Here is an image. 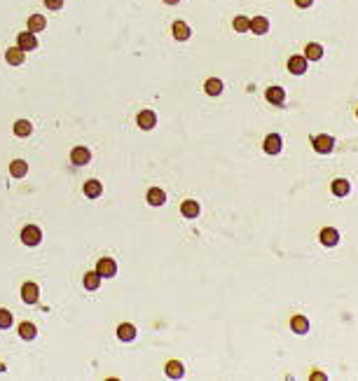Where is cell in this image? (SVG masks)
<instances>
[{"instance_id": "obj_30", "label": "cell", "mask_w": 358, "mask_h": 381, "mask_svg": "<svg viewBox=\"0 0 358 381\" xmlns=\"http://www.w3.org/2000/svg\"><path fill=\"white\" fill-rule=\"evenodd\" d=\"M12 325V313L7 309H0V330H7Z\"/></svg>"}, {"instance_id": "obj_24", "label": "cell", "mask_w": 358, "mask_h": 381, "mask_svg": "<svg viewBox=\"0 0 358 381\" xmlns=\"http://www.w3.org/2000/svg\"><path fill=\"white\" fill-rule=\"evenodd\" d=\"M180 213H183L185 218H197L199 215V204L197 201H192V199H188V201H183V206H180Z\"/></svg>"}, {"instance_id": "obj_17", "label": "cell", "mask_w": 358, "mask_h": 381, "mask_svg": "<svg viewBox=\"0 0 358 381\" xmlns=\"http://www.w3.org/2000/svg\"><path fill=\"white\" fill-rule=\"evenodd\" d=\"M136 335H138V332H136V328L131 323H122V325L117 328V337L122 339V342H134Z\"/></svg>"}, {"instance_id": "obj_20", "label": "cell", "mask_w": 358, "mask_h": 381, "mask_svg": "<svg viewBox=\"0 0 358 381\" xmlns=\"http://www.w3.org/2000/svg\"><path fill=\"white\" fill-rule=\"evenodd\" d=\"M9 173H12V178H24L28 173V164L24 159H14L9 164Z\"/></svg>"}, {"instance_id": "obj_33", "label": "cell", "mask_w": 358, "mask_h": 381, "mask_svg": "<svg viewBox=\"0 0 358 381\" xmlns=\"http://www.w3.org/2000/svg\"><path fill=\"white\" fill-rule=\"evenodd\" d=\"M164 2H166V5H178L180 0H164Z\"/></svg>"}, {"instance_id": "obj_8", "label": "cell", "mask_w": 358, "mask_h": 381, "mask_svg": "<svg viewBox=\"0 0 358 381\" xmlns=\"http://www.w3.org/2000/svg\"><path fill=\"white\" fill-rule=\"evenodd\" d=\"M38 297H40V288L36 283H24V288H21V300L26 302V304H36Z\"/></svg>"}, {"instance_id": "obj_18", "label": "cell", "mask_w": 358, "mask_h": 381, "mask_svg": "<svg viewBox=\"0 0 358 381\" xmlns=\"http://www.w3.org/2000/svg\"><path fill=\"white\" fill-rule=\"evenodd\" d=\"M305 59L307 61H318V59H323V47L318 42H309L305 47Z\"/></svg>"}, {"instance_id": "obj_28", "label": "cell", "mask_w": 358, "mask_h": 381, "mask_svg": "<svg viewBox=\"0 0 358 381\" xmlns=\"http://www.w3.org/2000/svg\"><path fill=\"white\" fill-rule=\"evenodd\" d=\"M234 31H239V33H246V31H251V19L239 14V17L234 19Z\"/></svg>"}, {"instance_id": "obj_11", "label": "cell", "mask_w": 358, "mask_h": 381, "mask_svg": "<svg viewBox=\"0 0 358 381\" xmlns=\"http://www.w3.org/2000/svg\"><path fill=\"white\" fill-rule=\"evenodd\" d=\"M265 96H267L269 103H274V106H281L283 101H286V89L283 87H269L265 91Z\"/></svg>"}, {"instance_id": "obj_10", "label": "cell", "mask_w": 358, "mask_h": 381, "mask_svg": "<svg viewBox=\"0 0 358 381\" xmlns=\"http://www.w3.org/2000/svg\"><path fill=\"white\" fill-rule=\"evenodd\" d=\"M89 159H91V152L87 148H75L71 152V161L75 166H84V164H89Z\"/></svg>"}, {"instance_id": "obj_9", "label": "cell", "mask_w": 358, "mask_h": 381, "mask_svg": "<svg viewBox=\"0 0 358 381\" xmlns=\"http://www.w3.org/2000/svg\"><path fill=\"white\" fill-rule=\"evenodd\" d=\"M5 59H7L9 66H21L24 63V59H26V52L21 49V47H9L7 52H5Z\"/></svg>"}, {"instance_id": "obj_25", "label": "cell", "mask_w": 358, "mask_h": 381, "mask_svg": "<svg viewBox=\"0 0 358 381\" xmlns=\"http://www.w3.org/2000/svg\"><path fill=\"white\" fill-rule=\"evenodd\" d=\"M99 285H101L99 271H89V274H84V288H87V290H96Z\"/></svg>"}, {"instance_id": "obj_27", "label": "cell", "mask_w": 358, "mask_h": 381, "mask_svg": "<svg viewBox=\"0 0 358 381\" xmlns=\"http://www.w3.org/2000/svg\"><path fill=\"white\" fill-rule=\"evenodd\" d=\"M31 131H33V126H31V122H28V119H19L17 124H14V133H17L19 138H26Z\"/></svg>"}, {"instance_id": "obj_12", "label": "cell", "mask_w": 358, "mask_h": 381, "mask_svg": "<svg viewBox=\"0 0 358 381\" xmlns=\"http://www.w3.org/2000/svg\"><path fill=\"white\" fill-rule=\"evenodd\" d=\"M171 31H173V38H176V40H180V42L190 40V36H192V31H190V26L185 24V21H176V24L171 26Z\"/></svg>"}, {"instance_id": "obj_4", "label": "cell", "mask_w": 358, "mask_h": 381, "mask_svg": "<svg viewBox=\"0 0 358 381\" xmlns=\"http://www.w3.org/2000/svg\"><path fill=\"white\" fill-rule=\"evenodd\" d=\"M136 122H138V126H141L143 131H150V129H155V126H157V115H155L153 110H141Z\"/></svg>"}, {"instance_id": "obj_6", "label": "cell", "mask_w": 358, "mask_h": 381, "mask_svg": "<svg viewBox=\"0 0 358 381\" xmlns=\"http://www.w3.org/2000/svg\"><path fill=\"white\" fill-rule=\"evenodd\" d=\"M265 152L267 154H278L281 152V148H283V141H281V136L278 133H269L267 138H265Z\"/></svg>"}, {"instance_id": "obj_19", "label": "cell", "mask_w": 358, "mask_h": 381, "mask_svg": "<svg viewBox=\"0 0 358 381\" xmlns=\"http://www.w3.org/2000/svg\"><path fill=\"white\" fill-rule=\"evenodd\" d=\"M166 201V194H164V190L159 187H153V190H148V204L150 206H161Z\"/></svg>"}, {"instance_id": "obj_2", "label": "cell", "mask_w": 358, "mask_h": 381, "mask_svg": "<svg viewBox=\"0 0 358 381\" xmlns=\"http://www.w3.org/2000/svg\"><path fill=\"white\" fill-rule=\"evenodd\" d=\"M21 241H24L26 246H38V243L42 241V231H40V227H36V225L24 227V231H21Z\"/></svg>"}, {"instance_id": "obj_7", "label": "cell", "mask_w": 358, "mask_h": 381, "mask_svg": "<svg viewBox=\"0 0 358 381\" xmlns=\"http://www.w3.org/2000/svg\"><path fill=\"white\" fill-rule=\"evenodd\" d=\"M318 239H321L323 246H328V248H332V246H337L340 243V231L332 229V227H325V229H321V234H318Z\"/></svg>"}, {"instance_id": "obj_31", "label": "cell", "mask_w": 358, "mask_h": 381, "mask_svg": "<svg viewBox=\"0 0 358 381\" xmlns=\"http://www.w3.org/2000/svg\"><path fill=\"white\" fill-rule=\"evenodd\" d=\"M45 7H49V9H61V7H63V0H45Z\"/></svg>"}, {"instance_id": "obj_26", "label": "cell", "mask_w": 358, "mask_h": 381, "mask_svg": "<svg viewBox=\"0 0 358 381\" xmlns=\"http://www.w3.org/2000/svg\"><path fill=\"white\" fill-rule=\"evenodd\" d=\"M166 377H171V379H180V377H183V365H180L178 360L166 363Z\"/></svg>"}, {"instance_id": "obj_3", "label": "cell", "mask_w": 358, "mask_h": 381, "mask_svg": "<svg viewBox=\"0 0 358 381\" xmlns=\"http://www.w3.org/2000/svg\"><path fill=\"white\" fill-rule=\"evenodd\" d=\"M96 271H99L101 278H113V276L117 274L115 260H110V257H101L99 265H96Z\"/></svg>"}, {"instance_id": "obj_13", "label": "cell", "mask_w": 358, "mask_h": 381, "mask_svg": "<svg viewBox=\"0 0 358 381\" xmlns=\"http://www.w3.org/2000/svg\"><path fill=\"white\" fill-rule=\"evenodd\" d=\"M17 42H19V47H21L24 52H31V49H36V47H38V38L28 31V33H19Z\"/></svg>"}, {"instance_id": "obj_14", "label": "cell", "mask_w": 358, "mask_h": 381, "mask_svg": "<svg viewBox=\"0 0 358 381\" xmlns=\"http://www.w3.org/2000/svg\"><path fill=\"white\" fill-rule=\"evenodd\" d=\"M290 330H293L295 335H307V332H309V320L297 313V316L290 318Z\"/></svg>"}, {"instance_id": "obj_22", "label": "cell", "mask_w": 358, "mask_h": 381, "mask_svg": "<svg viewBox=\"0 0 358 381\" xmlns=\"http://www.w3.org/2000/svg\"><path fill=\"white\" fill-rule=\"evenodd\" d=\"M204 91L208 96H218V94H223V82L218 80V77H211V80H206Z\"/></svg>"}, {"instance_id": "obj_34", "label": "cell", "mask_w": 358, "mask_h": 381, "mask_svg": "<svg viewBox=\"0 0 358 381\" xmlns=\"http://www.w3.org/2000/svg\"><path fill=\"white\" fill-rule=\"evenodd\" d=\"M356 117H358V110H356Z\"/></svg>"}, {"instance_id": "obj_1", "label": "cell", "mask_w": 358, "mask_h": 381, "mask_svg": "<svg viewBox=\"0 0 358 381\" xmlns=\"http://www.w3.org/2000/svg\"><path fill=\"white\" fill-rule=\"evenodd\" d=\"M312 145L316 152H321V154H328V152H332V148H335V138L332 136H314L312 138Z\"/></svg>"}, {"instance_id": "obj_15", "label": "cell", "mask_w": 358, "mask_h": 381, "mask_svg": "<svg viewBox=\"0 0 358 381\" xmlns=\"http://www.w3.org/2000/svg\"><path fill=\"white\" fill-rule=\"evenodd\" d=\"M269 31V19L267 17H253L251 19V33L255 36H265Z\"/></svg>"}, {"instance_id": "obj_5", "label": "cell", "mask_w": 358, "mask_h": 381, "mask_svg": "<svg viewBox=\"0 0 358 381\" xmlns=\"http://www.w3.org/2000/svg\"><path fill=\"white\" fill-rule=\"evenodd\" d=\"M307 68H309V61H307L305 56H290L288 59V71L293 73V75H305Z\"/></svg>"}, {"instance_id": "obj_32", "label": "cell", "mask_w": 358, "mask_h": 381, "mask_svg": "<svg viewBox=\"0 0 358 381\" xmlns=\"http://www.w3.org/2000/svg\"><path fill=\"white\" fill-rule=\"evenodd\" d=\"M312 2H314V0H295V5H297V7H302V9L312 7Z\"/></svg>"}, {"instance_id": "obj_23", "label": "cell", "mask_w": 358, "mask_h": 381, "mask_svg": "<svg viewBox=\"0 0 358 381\" xmlns=\"http://www.w3.org/2000/svg\"><path fill=\"white\" fill-rule=\"evenodd\" d=\"M101 192H103V187H101L99 180H87V183H84V194L89 196V199L101 196Z\"/></svg>"}, {"instance_id": "obj_16", "label": "cell", "mask_w": 358, "mask_h": 381, "mask_svg": "<svg viewBox=\"0 0 358 381\" xmlns=\"http://www.w3.org/2000/svg\"><path fill=\"white\" fill-rule=\"evenodd\" d=\"M351 192V185L347 178H335L332 180V194L335 196H347Z\"/></svg>"}, {"instance_id": "obj_21", "label": "cell", "mask_w": 358, "mask_h": 381, "mask_svg": "<svg viewBox=\"0 0 358 381\" xmlns=\"http://www.w3.org/2000/svg\"><path fill=\"white\" fill-rule=\"evenodd\" d=\"M45 26H47V21L42 14H33V17L28 19V31L31 33H40V31H45Z\"/></svg>"}, {"instance_id": "obj_29", "label": "cell", "mask_w": 358, "mask_h": 381, "mask_svg": "<svg viewBox=\"0 0 358 381\" xmlns=\"http://www.w3.org/2000/svg\"><path fill=\"white\" fill-rule=\"evenodd\" d=\"M19 335H21V339H33L36 337V325L33 323H21L19 325Z\"/></svg>"}]
</instances>
